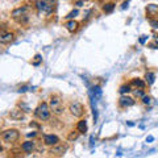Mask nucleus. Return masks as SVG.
Returning <instances> with one entry per match:
<instances>
[{"mask_svg": "<svg viewBox=\"0 0 158 158\" xmlns=\"http://www.w3.org/2000/svg\"><path fill=\"white\" fill-rule=\"evenodd\" d=\"M36 7L40 13L50 15L55 8V0H36Z\"/></svg>", "mask_w": 158, "mask_h": 158, "instance_id": "1", "label": "nucleus"}, {"mask_svg": "<svg viewBox=\"0 0 158 158\" xmlns=\"http://www.w3.org/2000/svg\"><path fill=\"white\" fill-rule=\"evenodd\" d=\"M50 107L48 103H41L37 108L34 110V115L36 117H38L40 120H48L50 117Z\"/></svg>", "mask_w": 158, "mask_h": 158, "instance_id": "2", "label": "nucleus"}, {"mask_svg": "<svg viewBox=\"0 0 158 158\" xmlns=\"http://www.w3.org/2000/svg\"><path fill=\"white\" fill-rule=\"evenodd\" d=\"M12 17L20 24H25L28 21V7H20L12 12Z\"/></svg>", "mask_w": 158, "mask_h": 158, "instance_id": "3", "label": "nucleus"}, {"mask_svg": "<svg viewBox=\"0 0 158 158\" xmlns=\"http://www.w3.org/2000/svg\"><path fill=\"white\" fill-rule=\"evenodd\" d=\"M65 107L62 100L58 96H51L50 98V111H53L54 115H61L63 112Z\"/></svg>", "mask_w": 158, "mask_h": 158, "instance_id": "4", "label": "nucleus"}, {"mask_svg": "<svg viewBox=\"0 0 158 158\" xmlns=\"http://www.w3.org/2000/svg\"><path fill=\"white\" fill-rule=\"evenodd\" d=\"M19 137H20V133L16 129H7L1 133V138L4 140V142H8V144L17 141Z\"/></svg>", "mask_w": 158, "mask_h": 158, "instance_id": "5", "label": "nucleus"}, {"mask_svg": "<svg viewBox=\"0 0 158 158\" xmlns=\"http://www.w3.org/2000/svg\"><path fill=\"white\" fill-rule=\"evenodd\" d=\"M70 112L74 117H82L84 115V105L79 101H72L70 104Z\"/></svg>", "mask_w": 158, "mask_h": 158, "instance_id": "6", "label": "nucleus"}, {"mask_svg": "<svg viewBox=\"0 0 158 158\" xmlns=\"http://www.w3.org/2000/svg\"><path fill=\"white\" fill-rule=\"evenodd\" d=\"M67 145L66 144H57V145H53L50 148V153L54 154V156H63V154L67 151Z\"/></svg>", "mask_w": 158, "mask_h": 158, "instance_id": "7", "label": "nucleus"}, {"mask_svg": "<svg viewBox=\"0 0 158 158\" xmlns=\"http://www.w3.org/2000/svg\"><path fill=\"white\" fill-rule=\"evenodd\" d=\"M146 16L150 20H158V5L157 4H149L145 8Z\"/></svg>", "mask_w": 158, "mask_h": 158, "instance_id": "8", "label": "nucleus"}, {"mask_svg": "<svg viewBox=\"0 0 158 158\" xmlns=\"http://www.w3.org/2000/svg\"><path fill=\"white\" fill-rule=\"evenodd\" d=\"M15 38V34L12 32H0V44H11Z\"/></svg>", "mask_w": 158, "mask_h": 158, "instance_id": "9", "label": "nucleus"}, {"mask_svg": "<svg viewBox=\"0 0 158 158\" xmlns=\"http://www.w3.org/2000/svg\"><path fill=\"white\" fill-rule=\"evenodd\" d=\"M134 104V100L129 96H127V95H123L120 99H118V105H120L121 108H127V107H132V105Z\"/></svg>", "mask_w": 158, "mask_h": 158, "instance_id": "10", "label": "nucleus"}, {"mask_svg": "<svg viewBox=\"0 0 158 158\" xmlns=\"http://www.w3.org/2000/svg\"><path fill=\"white\" fill-rule=\"evenodd\" d=\"M44 142L46 145H57L59 142V138L55 136V134H45L44 136Z\"/></svg>", "mask_w": 158, "mask_h": 158, "instance_id": "11", "label": "nucleus"}, {"mask_svg": "<svg viewBox=\"0 0 158 158\" xmlns=\"http://www.w3.org/2000/svg\"><path fill=\"white\" fill-rule=\"evenodd\" d=\"M65 26H66V29H67L69 32H71V33H74V32H77L78 31V28H79V24L75 20H70V21H67L65 24Z\"/></svg>", "mask_w": 158, "mask_h": 158, "instance_id": "12", "label": "nucleus"}, {"mask_svg": "<svg viewBox=\"0 0 158 158\" xmlns=\"http://www.w3.org/2000/svg\"><path fill=\"white\" fill-rule=\"evenodd\" d=\"M9 117L13 120H21V118H24V112H22V110H13L9 113Z\"/></svg>", "mask_w": 158, "mask_h": 158, "instance_id": "13", "label": "nucleus"}, {"mask_svg": "<svg viewBox=\"0 0 158 158\" xmlns=\"http://www.w3.org/2000/svg\"><path fill=\"white\" fill-rule=\"evenodd\" d=\"M21 149L25 151V153H32L34 150V142L33 141H25L24 144L21 145Z\"/></svg>", "mask_w": 158, "mask_h": 158, "instance_id": "14", "label": "nucleus"}, {"mask_svg": "<svg viewBox=\"0 0 158 158\" xmlns=\"http://www.w3.org/2000/svg\"><path fill=\"white\" fill-rule=\"evenodd\" d=\"M77 129L79 133H86L87 132V123H86V120H80L77 125Z\"/></svg>", "mask_w": 158, "mask_h": 158, "instance_id": "15", "label": "nucleus"}, {"mask_svg": "<svg viewBox=\"0 0 158 158\" xmlns=\"http://www.w3.org/2000/svg\"><path fill=\"white\" fill-rule=\"evenodd\" d=\"M145 79H146L148 84H153L154 83V79H156V74L154 72H146V75H145Z\"/></svg>", "mask_w": 158, "mask_h": 158, "instance_id": "16", "label": "nucleus"}, {"mask_svg": "<svg viewBox=\"0 0 158 158\" xmlns=\"http://www.w3.org/2000/svg\"><path fill=\"white\" fill-rule=\"evenodd\" d=\"M113 9H115V4H113V3H107V4H104V7H103V11L105 13H111Z\"/></svg>", "mask_w": 158, "mask_h": 158, "instance_id": "17", "label": "nucleus"}, {"mask_svg": "<svg viewBox=\"0 0 158 158\" xmlns=\"http://www.w3.org/2000/svg\"><path fill=\"white\" fill-rule=\"evenodd\" d=\"M120 94L121 95H125V94H128V92H130L132 91V88H130V84H124V86H121L120 87Z\"/></svg>", "mask_w": 158, "mask_h": 158, "instance_id": "18", "label": "nucleus"}, {"mask_svg": "<svg viewBox=\"0 0 158 158\" xmlns=\"http://www.w3.org/2000/svg\"><path fill=\"white\" fill-rule=\"evenodd\" d=\"M132 84L136 86V87H140V88H144L145 87V83H144L142 80H141V79H138V78L133 79V80H132Z\"/></svg>", "mask_w": 158, "mask_h": 158, "instance_id": "19", "label": "nucleus"}, {"mask_svg": "<svg viewBox=\"0 0 158 158\" xmlns=\"http://www.w3.org/2000/svg\"><path fill=\"white\" fill-rule=\"evenodd\" d=\"M78 13H79L78 9H74V11H71L67 16H66V19H67V20H74V17H77V16H78Z\"/></svg>", "mask_w": 158, "mask_h": 158, "instance_id": "20", "label": "nucleus"}, {"mask_svg": "<svg viewBox=\"0 0 158 158\" xmlns=\"http://www.w3.org/2000/svg\"><path fill=\"white\" fill-rule=\"evenodd\" d=\"M134 96L142 99V98L145 96V95H144V91H142V90H137V91H134Z\"/></svg>", "mask_w": 158, "mask_h": 158, "instance_id": "21", "label": "nucleus"}, {"mask_svg": "<svg viewBox=\"0 0 158 158\" xmlns=\"http://www.w3.org/2000/svg\"><path fill=\"white\" fill-rule=\"evenodd\" d=\"M41 55H40V54H37V55H36V61L34 62H33V65H34V66H38L40 65V62H41Z\"/></svg>", "mask_w": 158, "mask_h": 158, "instance_id": "22", "label": "nucleus"}, {"mask_svg": "<svg viewBox=\"0 0 158 158\" xmlns=\"http://www.w3.org/2000/svg\"><path fill=\"white\" fill-rule=\"evenodd\" d=\"M150 100H151L150 96H144L142 98V103L144 104H150Z\"/></svg>", "mask_w": 158, "mask_h": 158, "instance_id": "23", "label": "nucleus"}, {"mask_svg": "<svg viewBox=\"0 0 158 158\" xmlns=\"http://www.w3.org/2000/svg\"><path fill=\"white\" fill-rule=\"evenodd\" d=\"M150 25L153 26L154 29H157L158 28V21H157V20H150Z\"/></svg>", "mask_w": 158, "mask_h": 158, "instance_id": "24", "label": "nucleus"}, {"mask_svg": "<svg viewBox=\"0 0 158 158\" xmlns=\"http://www.w3.org/2000/svg\"><path fill=\"white\" fill-rule=\"evenodd\" d=\"M77 137H78V133L77 132H74V133H71L70 136H69V140H75Z\"/></svg>", "mask_w": 158, "mask_h": 158, "instance_id": "25", "label": "nucleus"}, {"mask_svg": "<svg viewBox=\"0 0 158 158\" xmlns=\"http://www.w3.org/2000/svg\"><path fill=\"white\" fill-rule=\"evenodd\" d=\"M154 140V137L153 136H149V137H146V142H151V141Z\"/></svg>", "mask_w": 158, "mask_h": 158, "instance_id": "26", "label": "nucleus"}, {"mask_svg": "<svg viewBox=\"0 0 158 158\" xmlns=\"http://www.w3.org/2000/svg\"><path fill=\"white\" fill-rule=\"evenodd\" d=\"M145 41H146V36H142V37L140 38V42H141V44H144Z\"/></svg>", "mask_w": 158, "mask_h": 158, "instance_id": "27", "label": "nucleus"}, {"mask_svg": "<svg viewBox=\"0 0 158 158\" xmlns=\"http://www.w3.org/2000/svg\"><path fill=\"white\" fill-rule=\"evenodd\" d=\"M77 5H78V7H82V5H83V0H80V1H77Z\"/></svg>", "mask_w": 158, "mask_h": 158, "instance_id": "28", "label": "nucleus"}, {"mask_svg": "<svg viewBox=\"0 0 158 158\" xmlns=\"http://www.w3.org/2000/svg\"><path fill=\"white\" fill-rule=\"evenodd\" d=\"M28 136H29V137H34V136H36V132H33V133H29Z\"/></svg>", "mask_w": 158, "mask_h": 158, "instance_id": "29", "label": "nucleus"}, {"mask_svg": "<svg viewBox=\"0 0 158 158\" xmlns=\"http://www.w3.org/2000/svg\"><path fill=\"white\" fill-rule=\"evenodd\" d=\"M0 150H1V146H0Z\"/></svg>", "mask_w": 158, "mask_h": 158, "instance_id": "30", "label": "nucleus"}]
</instances>
